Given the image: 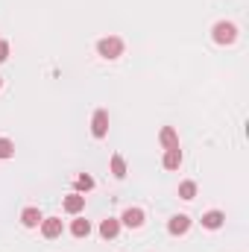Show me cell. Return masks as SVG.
I'll list each match as a JSON object with an SVG mask.
<instances>
[{
    "label": "cell",
    "mask_w": 249,
    "mask_h": 252,
    "mask_svg": "<svg viewBox=\"0 0 249 252\" xmlns=\"http://www.w3.org/2000/svg\"><path fill=\"white\" fill-rule=\"evenodd\" d=\"M211 32H214V41L217 44H235L238 41V27L232 21H217Z\"/></svg>",
    "instance_id": "1"
},
{
    "label": "cell",
    "mask_w": 249,
    "mask_h": 252,
    "mask_svg": "<svg viewBox=\"0 0 249 252\" xmlns=\"http://www.w3.org/2000/svg\"><path fill=\"white\" fill-rule=\"evenodd\" d=\"M97 53H100L103 59H118V56H124V41H121L118 35L100 38V41H97Z\"/></svg>",
    "instance_id": "2"
},
{
    "label": "cell",
    "mask_w": 249,
    "mask_h": 252,
    "mask_svg": "<svg viewBox=\"0 0 249 252\" xmlns=\"http://www.w3.org/2000/svg\"><path fill=\"white\" fill-rule=\"evenodd\" d=\"M91 135H94V138H106V135H109V112H106V109H97V112H94Z\"/></svg>",
    "instance_id": "3"
},
{
    "label": "cell",
    "mask_w": 249,
    "mask_h": 252,
    "mask_svg": "<svg viewBox=\"0 0 249 252\" xmlns=\"http://www.w3.org/2000/svg\"><path fill=\"white\" fill-rule=\"evenodd\" d=\"M62 220L59 217H47V220H41V235L47 238V241H53V238H59L62 235Z\"/></svg>",
    "instance_id": "4"
},
{
    "label": "cell",
    "mask_w": 249,
    "mask_h": 252,
    "mask_svg": "<svg viewBox=\"0 0 249 252\" xmlns=\"http://www.w3.org/2000/svg\"><path fill=\"white\" fill-rule=\"evenodd\" d=\"M187 229H190V217H187V214H176V217L167 223V232L176 235V238H179V235H187Z\"/></svg>",
    "instance_id": "5"
},
{
    "label": "cell",
    "mask_w": 249,
    "mask_h": 252,
    "mask_svg": "<svg viewBox=\"0 0 249 252\" xmlns=\"http://www.w3.org/2000/svg\"><path fill=\"white\" fill-rule=\"evenodd\" d=\"M121 223L129 226V229H141V226H144V211H141V208H126L124 217H121Z\"/></svg>",
    "instance_id": "6"
},
{
    "label": "cell",
    "mask_w": 249,
    "mask_h": 252,
    "mask_svg": "<svg viewBox=\"0 0 249 252\" xmlns=\"http://www.w3.org/2000/svg\"><path fill=\"white\" fill-rule=\"evenodd\" d=\"M82 208H85V196H82L79 190H76V193H67V196H64V211H67V214H79Z\"/></svg>",
    "instance_id": "7"
},
{
    "label": "cell",
    "mask_w": 249,
    "mask_h": 252,
    "mask_svg": "<svg viewBox=\"0 0 249 252\" xmlns=\"http://www.w3.org/2000/svg\"><path fill=\"white\" fill-rule=\"evenodd\" d=\"M118 232H121V220L109 217V220H103V223H100V238H106V241H115V238H118Z\"/></svg>",
    "instance_id": "8"
},
{
    "label": "cell",
    "mask_w": 249,
    "mask_h": 252,
    "mask_svg": "<svg viewBox=\"0 0 249 252\" xmlns=\"http://www.w3.org/2000/svg\"><path fill=\"white\" fill-rule=\"evenodd\" d=\"M158 141H161V147H164V150L179 147V135H176V129H173V126H164V129L158 132Z\"/></svg>",
    "instance_id": "9"
},
{
    "label": "cell",
    "mask_w": 249,
    "mask_h": 252,
    "mask_svg": "<svg viewBox=\"0 0 249 252\" xmlns=\"http://www.w3.org/2000/svg\"><path fill=\"white\" fill-rule=\"evenodd\" d=\"M161 164H164L167 170H179V167H182V150H179V147L167 150V153H164V161H161Z\"/></svg>",
    "instance_id": "10"
},
{
    "label": "cell",
    "mask_w": 249,
    "mask_h": 252,
    "mask_svg": "<svg viewBox=\"0 0 249 252\" xmlns=\"http://www.w3.org/2000/svg\"><path fill=\"white\" fill-rule=\"evenodd\" d=\"M21 223H24L27 229L41 226V211H38V208H24V211H21Z\"/></svg>",
    "instance_id": "11"
},
{
    "label": "cell",
    "mask_w": 249,
    "mask_h": 252,
    "mask_svg": "<svg viewBox=\"0 0 249 252\" xmlns=\"http://www.w3.org/2000/svg\"><path fill=\"white\" fill-rule=\"evenodd\" d=\"M223 220H226L223 211H208V214H202V226H205V229H220Z\"/></svg>",
    "instance_id": "12"
},
{
    "label": "cell",
    "mask_w": 249,
    "mask_h": 252,
    "mask_svg": "<svg viewBox=\"0 0 249 252\" xmlns=\"http://www.w3.org/2000/svg\"><path fill=\"white\" fill-rule=\"evenodd\" d=\"M70 235H73V238H88V235H91V223L82 220V217L73 220V223H70Z\"/></svg>",
    "instance_id": "13"
},
{
    "label": "cell",
    "mask_w": 249,
    "mask_h": 252,
    "mask_svg": "<svg viewBox=\"0 0 249 252\" xmlns=\"http://www.w3.org/2000/svg\"><path fill=\"white\" fill-rule=\"evenodd\" d=\"M112 173H115L118 179H124V176H126V161H124V156H112Z\"/></svg>",
    "instance_id": "14"
},
{
    "label": "cell",
    "mask_w": 249,
    "mask_h": 252,
    "mask_svg": "<svg viewBox=\"0 0 249 252\" xmlns=\"http://www.w3.org/2000/svg\"><path fill=\"white\" fill-rule=\"evenodd\" d=\"M179 196L182 199H193L196 196V182H182L179 185Z\"/></svg>",
    "instance_id": "15"
},
{
    "label": "cell",
    "mask_w": 249,
    "mask_h": 252,
    "mask_svg": "<svg viewBox=\"0 0 249 252\" xmlns=\"http://www.w3.org/2000/svg\"><path fill=\"white\" fill-rule=\"evenodd\" d=\"M15 156V144L9 138H0V158H12Z\"/></svg>",
    "instance_id": "16"
},
{
    "label": "cell",
    "mask_w": 249,
    "mask_h": 252,
    "mask_svg": "<svg viewBox=\"0 0 249 252\" xmlns=\"http://www.w3.org/2000/svg\"><path fill=\"white\" fill-rule=\"evenodd\" d=\"M94 188V179H91V176H79V179H76V190H91Z\"/></svg>",
    "instance_id": "17"
},
{
    "label": "cell",
    "mask_w": 249,
    "mask_h": 252,
    "mask_svg": "<svg viewBox=\"0 0 249 252\" xmlns=\"http://www.w3.org/2000/svg\"><path fill=\"white\" fill-rule=\"evenodd\" d=\"M9 59V41H0V64Z\"/></svg>",
    "instance_id": "18"
}]
</instances>
